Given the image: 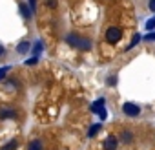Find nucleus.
<instances>
[{"label": "nucleus", "mask_w": 155, "mask_h": 150, "mask_svg": "<svg viewBox=\"0 0 155 150\" xmlns=\"http://www.w3.org/2000/svg\"><path fill=\"white\" fill-rule=\"evenodd\" d=\"M28 150H42V141H40V139H33V141L28 145Z\"/></svg>", "instance_id": "7"}, {"label": "nucleus", "mask_w": 155, "mask_h": 150, "mask_svg": "<svg viewBox=\"0 0 155 150\" xmlns=\"http://www.w3.org/2000/svg\"><path fill=\"white\" fill-rule=\"evenodd\" d=\"M8 71H9V68H8V66H4V68H0V81H2V79H6V75H8Z\"/></svg>", "instance_id": "12"}, {"label": "nucleus", "mask_w": 155, "mask_h": 150, "mask_svg": "<svg viewBox=\"0 0 155 150\" xmlns=\"http://www.w3.org/2000/svg\"><path fill=\"white\" fill-rule=\"evenodd\" d=\"M29 8H31V11H35V8H37V0H29Z\"/></svg>", "instance_id": "18"}, {"label": "nucleus", "mask_w": 155, "mask_h": 150, "mask_svg": "<svg viewBox=\"0 0 155 150\" xmlns=\"http://www.w3.org/2000/svg\"><path fill=\"white\" fill-rule=\"evenodd\" d=\"M104 104H106V101L104 99H99V101H95L93 104H91V112H95V114H99L101 115V119H106V110H104Z\"/></svg>", "instance_id": "4"}, {"label": "nucleus", "mask_w": 155, "mask_h": 150, "mask_svg": "<svg viewBox=\"0 0 155 150\" xmlns=\"http://www.w3.org/2000/svg\"><path fill=\"white\" fill-rule=\"evenodd\" d=\"M153 28H155V17L146 22V29H153Z\"/></svg>", "instance_id": "14"}, {"label": "nucleus", "mask_w": 155, "mask_h": 150, "mask_svg": "<svg viewBox=\"0 0 155 150\" xmlns=\"http://www.w3.org/2000/svg\"><path fill=\"white\" fill-rule=\"evenodd\" d=\"M66 42H68L71 48H75V49H82V51H88V49H91V46H93L91 39L82 37V35H79V33H69V35L66 37Z\"/></svg>", "instance_id": "1"}, {"label": "nucleus", "mask_w": 155, "mask_h": 150, "mask_svg": "<svg viewBox=\"0 0 155 150\" xmlns=\"http://www.w3.org/2000/svg\"><path fill=\"white\" fill-rule=\"evenodd\" d=\"M139 40H140V37H139V35H137V37H135V39H133V40H131V44H130V48H133V46H135V44H137V42H139Z\"/></svg>", "instance_id": "19"}, {"label": "nucleus", "mask_w": 155, "mask_h": 150, "mask_svg": "<svg viewBox=\"0 0 155 150\" xmlns=\"http://www.w3.org/2000/svg\"><path fill=\"white\" fill-rule=\"evenodd\" d=\"M144 39H146V40H155V33H150V35H146Z\"/></svg>", "instance_id": "21"}, {"label": "nucleus", "mask_w": 155, "mask_h": 150, "mask_svg": "<svg viewBox=\"0 0 155 150\" xmlns=\"http://www.w3.org/2000/svg\"><path fill=\"white\" fill-rule=\"evenodd\" d=\"M148 6H150V9H151V11H155V0H150Z\"/></svg>", "instance_id": "20"}, {"label": "nucleus", "mask_w": 155, "mask_h": 150, "mask_svg": "<svg viewBox=\"0 0 155 150\" xmlns=\"http://www.w3.org/2000/svg\"><path fill=\"white\" fill-rule=\"evenodd\" d=\"M15 148H17V141H15V139H13V141H11V143H9V145H6V146H4V148H2V150H15Z\"/></svg>", "instance_id": "13"}, {"label": "nucleus", "mask_w": 155, "mask_h": 150, "mask_svg": "<svg viewBox=\"0 0 155 150\" xmlns=\"http://www.w3.org/2000/svg\"><path fill=\"white\" fill-rule=\"evenodd\" d=\"M37 60H38V59H37V57H33V59H29L26 64H28V66H33V64H37Z\"/></svg>", "instance_id": "17"}, {"label": "nucleus", "mask_w": 155, "mask_h": 150, "mask_svg": "<svg viewBox=\"0 0 155 150\" xmlns=\"http://www.w3.org/2000/svg\"><path fill=\"white\" fill-rule=\"evenodd\" d=\"M133 137H135V135H133V132H130V130H124V132L120 134V141L126 143V145H130V143L133 141Z\"/></svg>", "instance_id": "6"}, {"label": "nucleus", "mask_w": 155, "mask_h": 150, "mask_svg": "<svg viewBox=\"0 0 155 150\" xmlns=\"http://www.w3.org/2000/svg\"><path fill=\"white\" fill-rule=\"evenodd\" d=\"M120 37H122V29H120V28L111 26V28L106 29V40H108L110 44H117V42L120 40Z\"/></svg>", "instance_id": "2"}, {"label": "nucleus", "mask_w": 155, "mask_h": 150, "mask_svg": "<svg viewBox=\"0 0 155 150\" xmlns=\"http://www.w3.org/2000/svg\"><path fill=\"white\" fill-rule=\"evenodd\" d=\"M40 51H42V42H37L35 44V55H38Z\"/></svg>", "instance_id": "15"}, {"label": "nucleus", "mask_w": 155, "mask_h": 150, "mask_svg": "<svg viewBox=\"0 0 155 150\" xmlns=\"http://www.w3.org/2000/svg\"><path fill=\"white\" fill-rule=\"evenodd\" d=\"M20 13H22L26 19H31V9H29V8H28V4H24V2L20 4Z\"/></svg>", "instance_id": "10"}, {"label": "nucleus", "mask_w": 155, "mask_h": 150, "mask_svg": "<svg viewBox=\"0 0 155 150\" xmlns=\"http://www.w3.org/2000/svg\"><path fill=\"white\" fill-rule=\"evenodd\" d=\"M4 53H6V49H4V46L0 44V57H4Z\"/></svg>", "instance_id": "22"}, {"label": "nucleus", "mask_w": 155, "mask_h": 150, "mask_svg": "<svg viewBox=\"0 0 155 150\" xmlns=\"http://www.w3.org/2000/svg\"><path fill=\"white\" fill-rule=\"evenodd\" d=\"M117 146H119V139L115 135H108L104 139V150H117Z\"/></svg>", "instance_id": "5"}, {"label": "nucleus", "mask_w": 155, "mask_h": 150, "mask_svg": "<svg viewBox=\"0 0 155 150\" xmlns=\"http://www.w3.org/2000/svg\"><path fill=\"white\" fill-rule=\"evenodd\" d=\"M108 84H111V86H113V84H115V77H110V81H108Z\"/></svg>", "instance_id": "23"}, {"label": "nucleus", "mask_w": 155, "mask_h": 150, "mask_svg": "<svg viewBox=\"0 0 155 150\" xmlns=\"http://www.w3.org/2000/svg\"><path fill=\"white\" fill-rule=\"evenodd\" d=\"M48 8L49 9H55L57 8V0H48Z\"/></svg>", "instance_id": "16"}, {"label": "nucleus", "mask_w": 155, "mask_h": 150, "mask_svg": "<svg viewBox=\"0 0 155 150\" xmlns=\"http://www.w3.org/2000/svg\"><path fill=\"white\" fill-rule=\"evenodd\" d=\"M17 51H18L20 55H22V53H28V51H29V42H28V40L20 42V44L17 46Z\"/></svg>", "instance_id": "8"}, {"label": "nucleus", "mask_w": 155, "mask_h": 150, "mask_svg": "<svg viewBox=\"0 0 155 150\" xmlns=\"http://www.w3.org/2000/svg\"><path fill=\"white\" fill-rule=\"evenodd\" d=\"M13 115H15V112L11 108H2L0 110V119H8V117H13Z\"/></svg>", "instance_id": "9"}, {"label": "nucleus", "mask_w": 155, "mask_h": 150, "mask_svg": "<svg viewBox=\"0 0 155 150\" xmlns=\"http://www.w3.org/2000/svg\"><path fill=\"white\" fill-rule=\"evenodd\" d=\"M122 112L128 115V117H137L140 114V106L135 104V103H124L122 104Z\"/></svg>", "instance_id": "3"}, {"label": "nucleus", "mask_w": 155, "mask_h": 150, "mask_svg": "<svg viewBox=\"0 0 155 150\" xmlns=\"http://www.w3.org/2000/svg\"><path fill=\"white\" fill-rule=\"evenodd\" d=\"M99 130H101V123H95V124L90 128V132H88V137H95V135L99 134Z\"/></svg>", "instance_id": "11"}]
</instances>
